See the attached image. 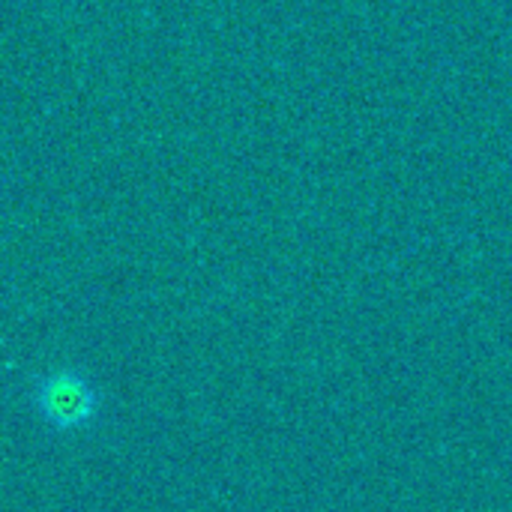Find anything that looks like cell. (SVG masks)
I'll list each match as a JSON object with an SVG mask.
<instances>
[{
    "instance_id": "6da1fadb",
    "label": "cell",
    "mask_w": 512,
    "mask_h": 512,
    "mask_svg": "<svg viewBox=\"0 0 512 512\" xmlns=\"http://www.w3.org/2000/svg\"><path fill=\"white\" fill-rule=\"evenodd\" d=\"M33 405L48 429L78 432L96 420L99 396L90 378L81 375L78 369H54L36 384Z\"/></svg>"
}]
</instances>
